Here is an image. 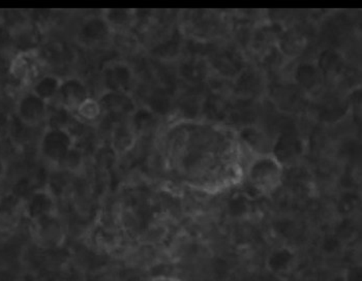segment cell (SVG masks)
Listing matches in <instances>:
<instances>
[{"label":"cell","mask_w":362,"mask_h":281,"mask_svg":"<svg viewBox=\"0 0 362 281\" xmlns=\"http://www.w3.org/2000/svg\"><path fill=\"white\" fill-rule=\"evenodd\" d=\"M6 171H8V166H6V160L0 157V183L4 181L6 178Z\"/></svg>","instance_id":"obj_28"},{"label":"cell","mask_w":362,"mask_h":281,"mask_svg":"<svg viewBox=\"0 0 362 281\" xmlns=\"http://www.w3.org/2000/svg\"><path fill=\"white\" fill-rule=\"evenodd\" d=\"M344 281H362V267L361 265H352L346 269Z\"/></svg>","instance_id":"obj_24"},{"label":"cell","mask_w":362,"mask_h":281,"mask_svg":"<svg viewBox=\"0 0 362 281\" xmlns=\"http://www.w3.org/2000/svg\"><path fill=\"white\" fill-rule=\"evenodd\" d=\"M90 97L88 86L83 80L78 77L62 79L57 99L62 109L66 112L74 113L81 102Z\"/></svg>","instance_id":"obj_6"},{"label":"cell","mask_w":362,"mask_h":281,"mask_svg":"<svg viewBox=\"0 0 362 281\" xmlns=\"http://www.w3.org/2000/svg\"><path fill=\"white\" fill-rule=\"evenodd\" d=\"M149 281H187L182 280V278L177 277V276L173 275H156L154 277L151 278Z\"/></svg>","instance_id":"obj_27"},{"label":"cell","mask_w":362,"mask_h":281,"mask_svg":"<svg viewBox=\"0 0 362 281\" xmlns=\"http://www.w3.org/2000/svg\"><path fill=\"white\" fill-rule=\"evenodd\" d=\"M297 150H298V143L296 140H293L291 138H288L287 140H281L276 147V153L281 151V153H286V151H290V155Z\"/></svg>","instance_id":"obj_25"},{"label":"cell","mask_w":362,"mask_h":281,"mask_svg":"<svg viewBox=\"0 0 362 281\" xmlns=\"http://www.w3.org/2000/svg\"><path fill=\"white\" fill-rule=\"evenodd\" d=\"M296 258V251L291 247H276L266 258V268L274 275H286L291 271Z\"/></svg>","instance_id":"obj_11"},{"label":"cell","mask_w":362,"mask_h":281,"mask_svg":"<svg viewBox=\"0 0 362 281\" xmlns=\"http://www.w3.org/2000/svg\"><path fill=\"white\" fill-rule=\"evenodd\" d=\"M73 114L86 124H95L104 115L100 100L93 97H89L81 102Z\"/></svg>","instance_id":"obj_14"},{"label":"cell","mask_w":362,"mask_h":281,"mask_svg":"<svg viewBox=\"0 0 362 281\" xmlns=\"http://www.w3.org/2000/svg\"><path fill=\"white\" fill-rule=\"evenodd\" d=\"M111 31L110 26L103 18L102 14L91 16V17L87 18L80 26L79 31H78V39L81 44L95 46V44H100L105 40L108 39Z\"/></svg>","instance_id":"obj_8"},{"label":"cell","mask_w":362,"mask_h":281,"mask_svg":"<svg viewBox=\"0 0 362 281\" xmlns=\"http://www.w3.org/2000/svg\"><path fill=\"white\" fill-rule=\"evenodd\" d=\"M153 120V114L146 110V109H141L134 116V124H135L138 129H142L144 127L148 126Z\"/></svg>","instance_id":"obj_23"},{"label":"cell","mask_w":362,"mask_h":281,"mask_svg":"<svg viewBox=\"0 0 362 281\" xmlns=\"http://www.w3.org/2000/svg\"><path fill=\"white\" fill-rule=\"evenodd\" d=\"M182 73L185 78H189L191 80L202 79L203 75H204V68L200 64L192 62V64L183 66Z\"/></svg>","instance_id":"obj_22"},{"label":"cell","mask_w":362,"mask_h":281,"mask_svg":"<svg viewBox=\"0 0 362 281\" xmlns=\"http://www.w3.org/2000/svg\"><path fill=\"white\" fill-rule=\"evenodd\" d=\"M13 126H14V115L4 109H0V142L11 140Z\"/></svg>","instance_id":"obj_18"},{"label":"cell","mask_w":362,"mask_h":281,"mask_svg":"<svg viewBox=\"0 0 362 281\" xmlns=\"http://www.w3.org/2000/svg\"><path fill=\"white\" fill-rule=\"evenodd\" d=\"M23 215V200L13 191L0 198V233L12 231Z\"/></svg>","instance_id":"obj_9"},{"label":"cell","mask_w":362,"mask_h":281,"mask_svg":"<svg viewBox=\"0 0 362 281\" xmlns=\"http://www.w3.org/2000/svg\"><path fill=\"white\" fill-rule=\"evenodd\" d=\"M279 169L276 162L272 160H262L257 162L251 169L252 184L257 189L269 191L279 181Z\"/></svg>","instance_id":"obj_10"},{"label":"cell","mask_w":362,"mask_h":281,"mask_svg":"<svg viewBox=\"0 0 362 281\" xmlns=\"http://www.w3.org/2000/svg\"><path fill=\"white\" fill-rule=\"evenodd\" d=\"M49 104L40 99L29 89L22 92L16 100V119L30 128L46 122L49 118Z\"/></svg>","instance_id":"obj_4"},{"label":"cell","mask_w":362,"mask_h":281,"mask_svg":"<svg viewBox=\"0 0 362 281\" xmlns=\"http://www.w3.org/2000/svg\"><path fill=\"white\" fill-rule=\"evenodd\" d=\"M55 281H70V280H55Z\"/></svg>","instance_id":"obj_29"},{"label":"cell","mask_w":362,"mask_h":281,"mask_svg":"<svg viewBox=\"0 0 362 281\" xmlns=\"http://www.w3.org/2000/svg\"><path fill=\"white\" fill-rule=\"evenodd\" d=\"M56 213V198L49 186L35 189L23 200V216L33 222Z\"/></svg>","instance_id":"obj_5"},{"label":"cell","mask_w":362,"mask_h":281,"mask_svg":"<svg viewBox=\"0 0 362 281\" xmlns=\"http://www.w3.org/2000/svg\"><path fill=\"white\" fill-rule=\"evenodd\" d=\"M100 14L111 29L116 26L124 25L129 19V12L127 10H107L103 11Z\"/></svg>","instance_id":"obj_17"},{"label":"cell","mask_w":362,"mask_h":281,"mask_svg":"<svg viewBox=\"0 0 362 281\" xmlns=\"http://www.w3.org/2000/svg\"><path fill=\"white\" fill-rule=\"evenodd\" d=\"M297 81L305 88H312L317 83L318 75L316 68L310 64H301L296 71Z\"/></svg>","instance_id":"obj_16"},{"label":"cell","mask_w":362,"mask_h":281,"mask_svg":"<svg viewBox=\"0 0 362 281\" xmlns=\"http://www.w3.org/2000/svg\"><path fill=\"white\" fill-rule=\"evenodd\" d=\"M8 76L20 86H29L41 77V59L37 50L19 51L8 61Z\"/></svg>","instance_id":"obj_2"},{"label":"cell","mask_w":362,"mask_h":281,"mask_svg":"<svg viewBox=\"0 0 362 281\" xmlns=\"http://www.w3.org/2000/svg\"><path fill=\"white\" fill-rule=\"evenodd\" d=\"M258 86V78L255 73H245L237 84L239 90L243 91V92H252V91L256 90Z\"/></svg>","instance_id":"obj_21"},{"label":"cell","mask_w":362,"mask_h":281,"mask_svg":"<svg viewBox=\"0 0 362 281\" xmlns=\"http://www.w3.org/2000/svg\"><path fill=\"white\" fill-rule=\"evenodd\" d=\"M62 83V79L58 76L45 73L33 82V84L29 87V90L47 104H50L52 100L57 99Z\"/></svg>","instance_id":"obj_12"},{"label":"cell","mask_w":362,"mask_h":281,"mask_svg":"<svg viewBox=\"0 0 362 281\" xmlns=\"http://www.w3.org/2000/svg\"><path fill=\"white\" fill-rule=\"evenodd\" d=\"M341 60L339 54L332 51H325L320 58V66L322 70L325 71H335L339 70Z\"/></svg>","instance_id":"obj_20"},{"label":"cell","mask_w":362,"mask_h":281,"mask_svg":"<svg viewBox=\"0 0 362 281\" xmlns=\"http://www.w3.org/2000/svg\"><path fill=\"white\" fill-rule=\"evenodd\" d=\"M105 92H124L132 81V71L120 62L107 64L102 70Z\"/></svg>","instance_id":"obj_7"},{"label":"cell","mask_w":362,"mask_h":281,"mask_svg":"<svg viewBox=\"0 0 362 281\" xmlns=\"http://www.w3.org/2000/svg\"><path fill=\"white\" fill-rule=\"evenodd\" d=\"M82 162H83V157H82L81 153L78 149H76V147H74L58 167H62V169L74 172L81 167Z\"/></svg>","instance_id":"obj_19"},{"label":"cell","mask_w":362,"mask_h":281,"mask_svg":"<svg viewBox=\"0 0 362 281\" xmlns=\"http://www.w3.org/2000/svg\"><path fill=\"white\" fill-rule=\"evenodd\" d=\"M33 225V237L40 249L45 251L59 249L66 241V229L57 213L45 216Z\"/></svg>","instance_id":"obj_3"},{"label":"cell","mask_w":362,"mask_h":281,"mask_svg":"<svg viewBox=\"0 0 362 281\" xmlns=\"http://www.w3.org/2000/svg\"><path fill=\"white\" fill-rule=\"evenodd\" d=\"M216 66L223 73H235L241 66V60L235 53L227 51L216 57Z\"/></svg>","instance_id":"obj_15"},{"label":"cell","mask_w":362,"mask_h":281,"mask_svg":"<svg viewBox=\"0 0 362 281\" xmlns=\"http://www.w3.org/2000/svg\"><path fill=\"white\" fill-rule=\"evenodd\" d=\"M17 281H44L37 274L33 273V272H26V273L22 274Z\"/></svg>","instance_id":"obj_26"},{"label":"cell","mask_w":362,"mask_h":281,"mask_svg":"<svg viewBox=\"0 0 362 281\" xmlns=\"http://www.w3.org/2000/svg\"><path fill=\"white\" fill-rule=\"evenodd\" d=\"M75 147V138L68 128L64 126H49L40 138V155L50 164L59 166L66 155Z\"/></svg>","instance_id":"obj_1"},{"label":"cell","mask_w":362,"mask_h":281,"mask_svg":"<svg viewBox=\"0 0 362 281\" xmlns=\"http://www.w3.org/2000/svg\"><path fill=\"white\" fill-rule=\"evenodd\" d=\"M98 100L104 114L105 112L114 114L126 112L131 107V102L124 92H104Z\"/></svg>","instance_id":"obj_13"}]
</instances>
